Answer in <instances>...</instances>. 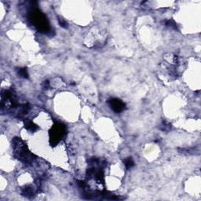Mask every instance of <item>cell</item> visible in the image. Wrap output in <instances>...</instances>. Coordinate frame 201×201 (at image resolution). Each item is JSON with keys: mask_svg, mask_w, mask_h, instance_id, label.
I'll use <instances>...</instances> for the list:
<instances>
[{"mask_svg": "<svg viewBox=\"0 0 201 201\" xmlns=\"http://www.w3.org/2000/svg\"><path fill=\"white\" fill-rule=\"evenodd\" d=\"M12 148L14 156L25 164L32 163L35 159V156L29 151L27 145L20 137H16L13 138L12 141Z\"/></svg>", "mask_w": 201, "mask_h": 201, "instance_id": "1", "label": "cell"}, {"mask_svg": "<svg viewBox=\"0 0 201 201\" xmlns=\"http://www.w3.org/2000/svg\"><path fill=\"white\" fill-rule=\"evenodd\" d=\"M108 104L112 111L116 113H120L126 109V105L122 100L119 98H110L108 100Z\"/></svg>", "mask_w": 201, "mask_h": 201, "instance_id": "4", "label": "cell"}, {"mask_svg": "<svg viewBox=\"0 0 201 201\" xmlns=\"http://www.w3.org/2000/svg\"><path fill=\"white\" fill-rule=\"evenodd\" d=\"M66 127L61 123H55L50 130V144L52 147L58 146L66 135Z\"/></svg>", "mask_w": 201, "mask_h": 201, "instance_id": "3", "label": "cell"}, {"mask_svg": "<svg viewBox=\"0 0 201 201\" xmlns=\"http://www.w3.org/2000/svg\"><path fill=\"white\" fill-rule=\"evenodd\" d=\"M160 129L162 131L168 132V131H171V124L170 123L167 122V121H163L162 123H161L160 126Z\"/></svg>", "mask_w": 201, "mask_h": 201, "instance_id": "8", "label": "cell"}, {"mask_svg": "<svg viewBox=\"0 0 201 201\" xmlns=\"http://www.w3.org/2000/svg\"><path fill=\"white\" fill-rule=\"evenodd\" d=\"M24 128L28 131L35 132V131H36L39 129V126H38V125L34 123L32 121H31V120H24Z\"/></svg>", "mask_w": 201, "mask_h": 201, "instance_id": "5", "label": "cell"}, {"mask_svg": "<svg viewBox=\"0 0 201 201\" xmlns=\"http://www.w3.org/2000/svg\"><path fill=\"white\" fill-rule=\"evenodd\" d=\"M17 74H18L19 76H21V77L24 78V79H28V78L29 77L28 70H27L26 68H19V69H17Z\"/></svg>", "mask_w": 201, "mask_h": 201, "instance_id": "7", "label": "cell"}, {"mask_svg": "<svg viewBox=\"0 0 201 201\" xmlns=\"http://www.w3.org/2000/svg\"><path fill=\"white\" fill-rule=\"evenodd\" d=\"M28 19L31 23L40 32H48L50 31V24L44 13L38 8H33L29 12Z\"/></svg>", "mask_w": 201, "mask_h": 201, "instance_id": "2", "label": "cell"}, {"mask_svg": "<svg viewBox=\"0 0 201 201\" xmlns=\"http://www.w3.org/2000/svg\"><path fill=\"white\" fill-rule=\"evenodd\" d=\"M42 86H43V88L44 90H47V89H49L50 86V82L48 81V80H46V81L43 82Z\"/></svg>", "mask_w": 201, "mask_h": 201, "instance_id": "12", "label": "cell"}, {"mask_svg": "<svg viewBox=\"0 0 201 201\" xmlns=\"http://www.w3.org/2000/svg\"><path fill=\"white\" fill-rule=\"evenodd\" d=\"M58 23L61 25V27L64 28H68V23H67L65 21H64V18H62V17H58Z\"/></svg>", "mask_w": 201, "mask_h": 201, "instance_id": "11", "label": "cell"}, {"mask_svg": "<svg viewBox=\"0 0 201 201\" xmlns=\"http://www.w3.org/2000/svg\"><path fill=\"white\" fill-rule=\"evenodd\" d=\"M165 24L167 27L171 28H173V29H175V30H178V28H177V24L174 22V21L173 20H167V21L165 22Z\"/></svg>", "mask_w": 201, "mask_h": 201, "instance_id": "10", "label": "cell"}, {"mask_svg": "<svg viewBox=\"0 0 201 201\" xmlns=\"http://www.w3.org/2000/svg\"><path fill=\"white\" fill-rule=\"evenodd\" d=\"M124 165L127 170L131 169L134 166V161L131 157H128L124 160Z\"/></svg>", "mask_w": 201, "mask_h": 201, "instance_id": "9", "label": "cell"}, {"mask_svg": "<svg viewBox=\"0 0 201 201\" xmlns=\"http://www.w3.org/2000/svg\"><path fill=\"white\" fill-rule=\"evenodd\" d=\"M35 189L32 188L31 185H27L25 186L24 188H22L21 194L23 195L24 197H32L35 195Z\"/></svg>", "mask_w": 201, "mask_h": 201, "instance_id": "6", "label": "cell"}]
</instances>
